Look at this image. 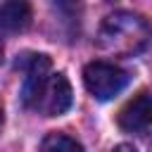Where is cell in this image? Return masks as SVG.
Returning <instances> with one entry per match:
<instances>
[{
	"mask_svg": "<svg viewBox=\"0 0 152 152\" xmlns=\"http://www.w3.org/2000/svg\"><path fill=\"white\" fill-rule=\"evenodd\" d=\"M150 24L135 14V12H114L104 17V21L97 28V48L109 55L119 57H131L145 50L150 43Z\"/></svg>",
	"mask_w": 152,
	"mask_h": 152,
	"instance_id": "1",
	"label": "cell"
},
{
	"mask_svg": "<svg viewBox=\"0 0 152 152\" xmlns=\"http://www.w3.org/2000/svg\"><path fill=\"white\" fill-rule=\"evenodd\" d=\"M83 83H86L88 93L95 100L104 102V100L116 97L128 86V71H124L121 66H116L112 62L95 59V62L86 64V69H83Z\"/></svg>",
	"mask_w": 152,
	"mask_h": 152,
	"instance_id": "2",
	"label": "cell"
},
{
	"mask_svg": "<svg viewBox=\"0 0 152 152\" xmlns=\"http://www.w3.org/2000/svg\"><path fill=\"white\" fill-rule=\"evenodd\" d=\"M17 69L24 71L21 83V102L26 107H36L48 78H50V59L40 52H26L17 59Z\"/></svg>",
	"mask_w": 152,
	"mask_h": 152,
	"instance_id": "3",
	"label": "cell"
},
{
	"mask_svg": "<svg viewBox=\"0 0 152 152\" xmlns=\"http://www.w3.org/2000/svg\"><path fill=\"white\" fill-rule=\"evenodd\" d=\"M71 100L74 97H71V86H69L66 76L64 74H50V78H48L33 109H38L45 116H62L69 112Z\"/></svg>",
	"mask_w": 152,
	"mask_h": 152,
	"instance_id": "4",
	"label": "cell"
},
{
	"mask_svg": "<svg viewBox=\"0 0 152 152\" xmlns=\"http://www.w3.org/2000/svg\"><path fill=\"white\" fill-rule=\"evenodd\" d=\"M116 121L128 133H140V131L150 128L152 126V93L150 90H140L135 97H131L121 107Z\"/></svg>",
	"mask_w": 152,
	"mask_h": 152,
	"instance_id": "5",
	"label": "cell"
},
{
	"mask_svg": "<svg viewBox=\"0 0 152 152\" xmlns=\"http://www.w3.org/2000/svg\"><path fill=\"white\" fill-rule=\"evenodd\" d=\"M31 2L28 0H5L0 5V28L2 31H24L31 24Z\"/></svg>",
	"mask_w": 152,
	"mask_h": 152,
	"instance_id": "6",
	"label": "cell"
},
{
	"mask_svg": "<svg viewBox=\"0 0 152 152\" xmlns=\"http://www.w3.org/2000/svg\"><path fill=\"white\" fill-rule=\"evenodd\" d=\"M40 152H83L81 142L66 133H50L40 142Z\"/></svg>",
	"mask_w": 152,
	"mask_h": 152,
	"instance_id": "7",
	"label": "cell"
},
{
	"mask_svg": "<svg viewBox=\"0 0 152 152\" xmlns=\"http://www.w3.org/2000/svg\"><path fill=\"white\" fill-rule=\"evenodd\" d=\"M52 2L57 5L59 12H64V14H69V17H74V14L81 10V0H52Z\"/></svg>",
	"mask_w": 152,
	"mask_h": 152,
	"instance_id": "8",
	"label": "cell"
},
{
	"mask_svg": "<svg viewBox=\"0 0 152 152\" xmlns=\"http://www.w3.org/2000/svg\"><path fill=\"white\" fill-rule=\"evenodd\" d=\"M109 152H138L133 145H128V142H121V145H116V147H112Z\"/></svg>",
	"mask_w": 152,
	"mask_h": 152,
	"instance_id": "9",
	"label": "cell"
},
{
	"mask_svg": "<svg viewBox=\"0 0 152 152\" xmlns=\"http://www.w3.org/2000/svg\"><path fill=\"white\" fill-rule=\"evenodd\" d=\"M2 121H5V112H2V100H0V128H2Z\"/></svg>",
	"mask_w": 152,
	"mask_h": 152,
	"instance_id": "10",
	"label": "cell"
},
{
	"mask_svg": "<svg viewBox=\"0 0 152 152\" xmlns=\"http://www.w3.org/2000/svg\"><path fill=\"white\" fill-rule=\"evenodd\" d=\"M2 52H5V48H2V40H0V62H2Z\"/></svg>",
	"mask_w": 152,
	"mask_h": 152,
	"instance_id": "11",
	"label": "cell"
}]
</instances>
